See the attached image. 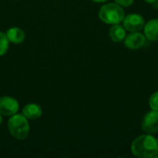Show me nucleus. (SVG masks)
I'll use <instances>...</instances> for the list:
<instances>
[{"label": "nucleus", "instance_id": "13", "mask_svg": "<svg viewBox=\"0 0 158 158\" xmlns=\"http://www.w3.org/2000/svg\"><path fill=\"white\" fill-rule=\"evenodd\" d=\"M149 106L152 110L158 111V92L154 93L149 98Z\"/></svg>", "mask_w": 158, "mask_h": 158}, {"label": "nucleus", "instance_id": "9", "mask_svg": "<svg viewBox=\"0 0 158 158\" xmlns=\"http://www.w3.org/2000/svg\"><path fill=\"white\" fill-rule=\"evenodd\" d=\"M43 110L39 105L28 104L22 109V115L27 119H37L42 116Z\"/></svg>", "mask_w": 158, "mask_h": 158}, {"label": "nucleus", "instance_id": "16", "mask_svg": "<svg viewBox=\"0 0 158 158\" xmlns=\"http://www.w3.org/2000/svg\"><path fill=\"white\" fill-rule=\"evenodd\" d=\"M93 1H94V2H98V3H102V2H106V1H107V0H93Z\"/></svg>", "mask_w": 158, "mask_h": 158}, {"label": "nucleus", "instance_id": "5", "mask_svg": "<svg viewBox=\"0 0 158 158\" xmlns=\"http://www.w3.org/2000/svg\"><path fill=\"white\" fill-rule=\"evenodd\" d=\"M142 130L149 134H156L158 132V111H149L143 118L142 122Z\"/></svg>", "mask_w": 158, "mask_h": 158}, {"label": "nucleus", "instance_id": "1", "mask_svg": "<svg viewBox=\"0 0 158 158\" xmlns=\"http://www.w3.org/2000/svg\"><path fill=\"white\" fill-rule=\"evenodd\" d=\"M131 149V153L137 157H156L158 155V139L149 133L140 135L133 140Z\"/></svg>", "mask_w": 158, "mask_h": 158}, {"label": "nucleus", "instance_id": "10", "mask_svg": "<svg viewBox=\"0 0 158 158\" xmlns=\"http://www.w3.org/2000/svg\"><path fill=\"white\" fill-rule=\"evenodd\" d=\"M109 37L115 43H120L124 41L126 37V29L124 26L118 24H113L109 30Z\"/></svg>", "mask_w": 158, "mask_h": 158}, {"label": "nucleus", "instance_id": "7", "mask_svg": "<svg viewBox=\"0 0 158 158\" xmlns=\"http://www.w3.org/2000/svg\"><path fill=\"white\" fill-rule=\"evenodd\" d=\"M146 42V37L144 33L139 31H133L130 33L124 39V44L127 48L131 50H137L143 46Z\"/></svg>", "mask_w": 158, "mask_h": 158}, {"label": "nucleus", "instance_id": "8", "mask_svg": "<svg viewBox=\"0 0 158 158\" xmlns=\"http://www.w3.org/2000/svg\"><path fill=\"white\" fill-rule=\"evenodd\" d=\"M144 35L150 41H158V19H154L145 23Z\"/></svg>", "mask_w": 158, "mask_h": 158}, {"label": "nucleus", "instance_id": "11", "mask_svg": "<svg viewBox=\"0 0 158 158\" xmlns=\"http://www.w3.org/2000/svg\"><path fill=\"white\" fill-rule=\"evenodd\" d=\"M6 35L8 41L13 44H20L25 39L24 31L22 30H20L19 28H16V27L8 29Z\"/></svg>", "mask_w": 158, "mask_h": 158}, {"label": "nucleus", "instance_id": "3", "mask_svg": "<svg viewBox=\"0 0 158 158\" xmlns=\"http://www.w3.org/2000/svg\"><path fill=\"white\" fill-rule=\"evenodd\" d=\"M7 127L10 134L18 140L26 139L30 132L29 122L23 115L15 114L11 116L7 122Z\"/></svg>", "mask_w": 158, "mask_h": 158}, {"label": "nucleus", "instance_id": "4", "mask_svg": "<svg viewBox=\"0 0 158 158\" xmlns=\"http://www.w3.org/2000/svg\"><path fill=\"white\" fill-rule=\"evenodd\" d=\"M123 26L126 29V31H129L131 32L133 31H140L143 29L145 25L144 19L142 15L132 13L125 16L123 19Z\"/></svg>", "mask_w": 158, "mask_h": 158}, {"label": "nucleus", "instance_id": "14", "mask_svg": "<svg viewBox=\"0 0 158 158\" xmlns=\"http://www.w3.org/2000/svg\"><path fill=\"white\" fill-rule=\"evenodd\" d=\"M115 2L118 4L119 6H121L122 7H127V6H131L134 0H115Z\"/></svg>", "mask_w": 158, "mask_h": 158}, {"label": "nucleus", "instance_id": "17", "mask_svg": "<svg viewBox=\"0 0 158 158\" xmlns=\"http://www.w3.org/2000/svg\"><path fill=\"white\" fill-rule=\"evenodd\" d=\"M2 121H3V118H2V116H1V114H0V124L2 123Z\"/></svg>", "mask_w": 158, "mask_h": 158}, {"label": "nucleus", "instance_id": "15", "mask_svg": "<svg viewBox=\"0 0 158 158\" xmlns=\"http://www.w3.org/2000/svg\"><path fill=\"white\" fill-rule=\"evenodd\" d=\"M146 3H149V4H154V3H156L158 0H144Z\"/></svg>", "mask_w": 158, "mask_h": 158}, {"label": "nucleus", "instance_id": "12", "mask_svg": "<svg viewBox=\"0 0 158 158\" xmlns=\"http://www.w3.org/2000/svg\"><path fill=\"white\" fill-rule=\"evenodd\" d=\"M8 39L6 37V35L0 31V56L5 55L6 52L8 49Z\"/></svg>", "mask_w": 158, "mask_h": 158}, {"label": "nucleus", "instance_id": "2", "mask_svg": "<svg viewBox=\"0 0 158 158\" xmlns=\"http://www.w3.org/2000/svg\"><path fill=\"white\" fill-rule=\"evenodd\" d=\"M99 19L106 24H118L123 21L125 12L121 6L117 3H108L100 7Z\"/></svg>", "mask_w": 158, "mask_h": 158}, {"label": "nucleus", "instance_id": "6", "mask_svg": "<svg viewBox=\"0 0 158 158\" xmlns=\"http://www.w3.org/2000/svg\"><path fill=\"white\" fill-rule=\"evenodd\" d=\"M19 110L18 101L10 96L0 97V114L4 116H13Z\"/></svg>", "mask_w": 158, "mask_h": 158}, {"label": "nucleus", "instance_id": "18", "mask_svg": "<svg viewBox=\"0 0 158 158\" xmlns=\"http://www.w3.org/2000/svg\"><path fill=\"white\" fill-rule=\"evenodd\" d=\"M157 156H158V155H157Z\"/></svg>", "mask_w": 158, "mask_h": 158}]
</instances>
